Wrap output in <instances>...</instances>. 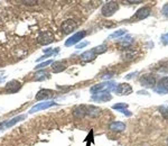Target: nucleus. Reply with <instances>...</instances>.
<instances>
[{
  "instance_id": "obj_1",
  "label": "nucleus",
  "mask_w": 168,
  "mask_h": 146,
  "mask_svg": "<svg viewBox=\"0 0 168 146\" xmlns=\"http://www.w3.org/2000/svg\"><path fill=\"white\" fill-rule=\"evenodd\" d=\"M117 84L112 81H108V82H103V83H99L93 85L91 89H90V92L93 93V95H98V93H109L110 91L116 89Z\"/></svg>"
},
{
  "instance_id": "obj_2",
  "label": "nucleus",
  "mask_w": 168,
  "mask_h": 146,
  "mask_svg": "<svg viewBox=\"0 0 168 146\" xmlns=\"http://www.w3.org/2000/svg\"><path fill=\"white\" fill-rule=\"evenodd\" d=\"M26 118H27V115H19V116H16V117L11 118V119L5 120L4 123L0 124V132H1V130H5V129L14 127L16 124L20 123V121H22V120H25Z\"/></svg>"
},
{
  "instance_id": "obj_3",
  "label": "nucleus",
  "mask_w": 168,
  "mask_h": 146,
  "mask_svg": "<svg viewBox=\"0 0 168 146\" xmlns=\"http://www.w3.org/2000/svg\"><path fill=\"white\" fill-rule=\"evenodd\" d=\"M119 9V5L116 1H109L103 5L102 9H101V12L104 17H111L112 15H114V12Z\"/></svg>"
},
{
  "instance_id": "obj_4",
  "label": "nucleus",
  "mask_w": 168,
  "mask_h": 146,
  "mask_svg": "<svg viewBox=\"0 0 168 146\" xmlns=\"http://www.w3.org/2000/svg\"><path fill=\"white\" fill-rule=\"evenodd\" d=\"M86 36V32L85 30H81L78 32L74 35H72L68 39H66L65 42V46H73V45H76L78 42H81V39H83Z\"/></svg>"
},
{
  "instance_id": "obj_5",
  "label": "nucleus",
  "mask_w": 168,
  "mask_h": 146,
  "mask_svg": "<svg viewBox=\"0 0 168 146\" xmlns=\"http://www.w3.org/2000/svg\"><path fill=\"white\" fill-rule=\"evenodd\" d=\"M57 103H56L55 101H45V102H39L37 105H35L34 107L30 108V110H29V113H35V112L37 111H40V110H45V109H48L50 107L53 106H56Z\"/></svg>"
},
{
  "instance_id": "obj_6",
  "label": "nucleus",
  "mask_w": 168,
  "mask_h": 146,
  "mask_svg": "<svg viewBox=\"0 0 168 146\" xmlns=\"http://www.w3.org/2000/svg\"><path fill=\"white\" fill-rule=\"evenodd\" d=\"M54 39H55V37H54V34L52 33V32L46 30V32H43V33L39 34L38 43L40 45H48V44H50V43H52Z\"/></svg>"
},
{
  "instance_id": "obj_7",
  "label": "nucleus",
  "mask_w": 168,
  "mask_h": 146,
  "mask_svg": "<svg viewBox=\"0 0 168 146\" xmlns=\"http://www.w3.org/2000/svg\"><path fill=\"white\" fill-rule=\"evenodd\" d=\"M20 89H22V83L19 81H17V80H11V81H9L8 83L6 84L5 87V91L7 93H9V95L16 93Z\"/></svg>"
},
{
  "instance_id": "obj_8",
  "label": "nucleus",
  "mask_w": 168,
  "mask_h": 146,
  "mask_svg": "<svg viewBox=\"0 0 168 146\" xmlns=\"http://www.w3.org/2000/svg\"><path fill=\"white\" fill-rule=\"evenodd\" d=\"M78 27L76 22H74L73 19H66L65 22H63L61 26L62 33L63 34H71L72 32L75 30V28Z\"/></svg>"
},
{
  "instance_id": "obj_9",
  "label": "nucleus",
  "mask_w": 168,
  "mask_h": 146,
  "mask_svg": "<svg viewBox=\"0 0 168 146\" xmlns=\"http://www.w3.org/2000/svg\"><path fill=\"white\" fill-rule=\"evenodd\" d=\"M114 91H116L119 95H128L132 93V88H131V85L128 83H120L116 87Z\"/></svg>"
},
{
  "instance_id": "obj_10",
  "label": "nucleus",
  "mask_w": 168,
  "mask_h": 146,
  "mask_svg": "<svg viewBox=\"0 0 168 146\" xmlns=\"http://www.w3.org/2000/svg\"><path fill=\"white\" fill-rule=\"evenodd\" d=\"M140 83L144 87H147V88H154L156 84V79L151 74H146V75H142L140 78Z\"/></svg>"
},
{
  "instance_id": "obj_11",
  "label": "nucleus",
  "mask_w": 168,
  "mask_h": 146,
  "mask_svg": "<svg viewBox=\"0 0 168 146\" xmlns=\"http://www.w3.org/2000/svg\"><path fill=\"white\" fill-rule=\"evenodd\" d=\"M156 91L160 95H167L168 93V77H165L159 80L156 87Z\"/></svg>"
},
{
  "instance_id": "obj_12",
  "label": "nucleus",
  "mask_w": 168,
  "mask_h": 146,
  "mask_svg": "<svg viewBox=\"0 0 168 146\" xmlns=\"http://www.w3.org/2000/svg\"><path fill=\"white\" fill-rule=\"evenodd\" d=\"M54 95V92L50 89H42L39 90L38 92L36 93L35 95V99L37 101H40V100H46V99H48L50 98L52 95Z\"/></svg>"
},
{
  "instance_id": "obj_13",
  "label": "nucleus",
  "mask_w": 168,
  "mask_h": 146,
  "mask_svg": "<svg viewBox=\"0 0 168 146\" xmlns=\"http://www.w3.org/2000/svg\"><path fill=\"white\" fill-rule=\"evenodd\" d=\"M151 12V9L149 7H142V8H140L137 10L136 12V18L137 19H145L147 17L150 15Z\"/></svg>"
},
{
  "instance_id": "obj_14",
  "label": "nucleus",
  "mask_w": 168,
  "mask_h": 146,
  "mask_svg": "<svg viewBox=\"0 0 168 146\" xmlns=\"http://www.w3.org/2000/svg\"><path fill=\"white\" fill-rule=\"evenodd\" d=\"M111 99L112 95L110 93H98V95H92V100L96 101V102H106Z\"/></svg>"
},
{
  "instance_id": "obj_15",
  "label": "nucleus",
  "mask_w": 168,
  "mask_h": 146,
  "mask_svg": "<svg viewBox=\"0 0 168 146\" xmlns=\"http://www.w3.org/2000/svg\"><path fill=\"white\" fill-rule=\"evenodd\" d=\"M52 69H53V72L54 73H61L66 69V63L63 61L53 62V66H52Z\"/></svg>"
},
{
  "instance_id": "obj_16",
  "label": "nucleus",
  "mask_w": 168,
  "mask_h": 146,
  "mask_svg": "<svg viewBox=\"0 0 168 146\" xmlns=\"http://www.w3.org/2000/svg\"><path fill=\"white\" fill-rule=\"evenodd\" d=\"M73 115H74V117H76V118H83L84 116H86V107L78 106L74 109Z\"/></svg>"
},
{
  "instance_id": "obj_17",
  "label": "nucleus",
  "mask_w": 168,
  "mask_h": 146,
  "mask_svg": "<svg viewBox=\"0 0 168 146\" xmlns=\"http://www.w3.org/2000/svg\"><path fill=\"white\" fill-rule=\"evenodd\" d=\"M109 128L111 129L112 132H122L126 129V124L121 123V121H114V123H111Z\"/></svg>"
},
{
  "instance_id": "obj_18",
  "label": "nucleus",
  "mask_w": 168,
  "mask_h": 146,
  "mask_svg": "<svg viewBox=\"0 0 168 146\" xmlns=\"http://www.w3.org/2000/svg\"><path fill=\"white\" fill-rule=\"evenodd\" d=\"M48 78H50L48 72H47V71H45V70H42V71L36 72L34 80H35V81H44L45 79H48Z\"/></svg>"
},
{
  "instance_id": "obj_19",
  "label": "nucleus",
  "mask_w": 168,
  "mask_h": 146,
  "mask_svg": "<svg viewBox=\"0 0 168 146\" xmlns=\"http://www.w3.org/2000/svg\"><path fill=\"white\" fill-rule=\"evenodd\" d=\"M95 56L96 55H95V53L93 52V50H91V51H86V52L82 53L81 56H80V59L83 60V61H91V60L94 59Z\"/></svg>"
},
{
  "instance_id": "obj_20",
  "label": "nucleus",
  "mask_w": 168,
  "mask_h": 146,
  "mask_svg": "<svg viewBox=\"0 0 168 146\" xmlns=\"http://www.w3.org/2000/svg\"><path fill=\"white\" fill-rule=\"evenodd\" d=\"M100 113V109L94 106H90L86 108V115H89L90 117H98Z\"/></svg>"
},
{
  "instance_id": "obj_21",
  "label": "nucleus",
  "mask_w": 168,
  "mask_h": 146,
  "mask_svg": "<svg viewBox=\"0 0 168 146\" xmlns=\"http://www.w3.org/2000/svg\"><path fill=\"white\" fill-rule=\"evenodd\" d=\"M106 50H108V46H106V44H102V45H99V46L94 47V48H93V52L95 53V55H98V54L104 53Z\"/></svg>"
},
{
  "instance_id": "obj_22",
  "label": "nucleus",
  "mask_w": 168,
  "mask_h": 146,
  "mask_svg": "<svg viewBox=\"0 0 168 146\" xmlns=\"http://www.w3.org/2000/svg\"><path fill=\"white\" fill-rule=\"evenodd\" d=\"M50 64H53V61H52V60H47V61L43 62V63H39V64H37V65L35 66V70L44 69V67H46L47 65H50Z\"/></svg>"
},
{
  "instance_id": "obj_23",
  "label": "nucleus",
  "mask_w": 168,
  "mask_h": 146,
  "mask_svg": "<svg viewBox=\"0 0 168 146\" xmlns=\"http://www.w3.org/2000/svg\"><path fill=\"white\" fill-rule=\"evenodd\" d=\"M126 33H127V30H126V29H120V30H117V32L112 33L111 35H110V38H116V37H120V36L124 35Z\"/></svg>"
},
{
  "instance_id": "obj_24",
  "label": "nucleus",
  "mask_w": 168,
  "mask_h": 146,
  "mask_svg": "<svg viewBox=\"0 0 168 146\" xmlns=\"http://www.w3.org/2000/svg\"><path fill=\"white\" fill-rule=\"evenodd\" d=\"M159 111H160L162 116L165 118V119H168V107L166 106L159 107Z\"/></svg>"
},
{
  "instance_id": "obj_25",
  "label": "nucleus",
  "mask_w": 168,
  "mask_h": 146,
  "mask_svg": "<svg viewBox=\"0 0 168 146\" xmlns=\"http://www.w3.org/2000/svg\"><path fill=\"white\" fill-rule=\"evenodd\" d=\"M112 108L121 111V110H123V109H127V108H128V103H117V105H113Z\"/></svg>"
},
{
  "instance_id": "obj_26",
  "label": "nucleus",
  "mask_w": 168,
  "mask_h": 146,
  "mask_svg": "<svg viewBox=\"0 0 168 146\" xmlns=\"http://www.w3.org/2000/svg\"><path fill=\"white\" fill-rule=\"evenodd\" d=\"M162 43L164 45H168V33L164 34L162 36Z\"/></svg>"
},
{
  "instance_id": "obj_27",
  "label": "nucleus",
  "mask_w": 168,
  "mask_h": 146,
  "mask_svg": "<svg viewBox=\"0 0 168 146\" xmlns=\"http://www.w3.org/2000/svg\"><path fill=\"white\" fill-rule=\"evenodd\" d=\"M89 44L88 42H82V43H78V44H76V46H75V48L76 50H81V48H83V47H85L86 45Z\"/></svg>"
},
{
  "instance_id": "obj_28",
  "label": "nucleus",
  "mask_w": 168,
  "mask_h": 146,
  "mask_svg": "<svg viewBox=\"0 0 168 146\" xmlns=\"http://www.w3.org/2000/svg\"><path fill=\"white\" fill-rule=\"evenodd\" d=\"M22 4H25V5H28V6H34L37 4V1H35V0H28V1H22Z\"/></svg>"
},
{
  "instance_id": "obj_29",
  "label": "nucleus",
  "mask_w": 168,
  "mask_h": 146,
  "mask_svg": "<svg viewBox=\"0 0 168 146\" xmlns=\"http://www.w3.org/2000/svg\"><path fill=\"white\" fill-rule=\"evenodd\" d=\"M162 15L165 17H168V4L164 6V8H162Z\"/></svg>"
},
{
  "instance_id": "obj_30",
  "label": "nucleus",
  "mask_w": 168,
  "mask_h": 146,
  "mask_svg": "<svg viewBox=\"0 0 168 146\" xmlns=\"http://www.w3.org/2000/svg\"><path fill=\"white\" fill-rule=\"evenodd\" d=\"M129 4H141L142 0H128Z\"/></svg>"
},
{
  "instance_id": "obj_31",
  "label": "nucleus",
  "mask_w": 168,
  "mask_h": 146,
  "mask_svg": "<svg viewBox=\"0 0 168 146\" xmlns=\"http://www.w3.org/2000/svg\"><path fill=\"white\" fill-rule=\"evenodd\" d=\"M121 112H123L124 115H127V116H131V112L129 111V110H127V109H123V110H121Z\"/></svg>"
},
{
  "instance_id": "obj_32",
  "label": "nucleus",
  "mask_w": 168,
  "mask_h": 146,
  "mask_svg": "<svg viewBox=\"0 0 168 146\" xmlns=\"http://www.w3.org/2000/svg\"><path fill=\"white\" fill-rule=\"evenodd\" d=\"M113 75H112L111 73H109V74H104V75H102V78L103 79H110V78H112Z\"/></svg>"
},
{
  "instance_id": "obj_33",
  "label": "nucleus",
  "mask_w": 168,
  "mask_h": 146,
  "mask_svg": "<svg viewBox=\"0 0 168 146\" xmlns=\"http://www.w3.org/2000/svg\"><path fill=\"white\" fill-rule=\"evenodd\" d=\"M167 144H168V138H167Z\"/></svg>"
}]
</instances>
